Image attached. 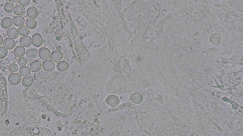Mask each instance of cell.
I'll list each match as a JSON object with an SVG mask.
<instances>
[{
  "mask_svg": "<svg viewBox=\"0 0 243 136\" xmlns=\"http://www.w3.org/2000/svg\"><path fill=\"white\" fill-rule=\"evenodd\" d=\"M7 81L4 75L0 73V99L4 103V108L7 106Z\"/></svg>",
  "mask_w": 243,
  "mask_h": 136,
  "instance_id": "obj_1",
  "label": "cell"
},
{
  "mask_svg": "<svg viewBox=\"0 0 243 136\" xmlns=\"http://www.w3.org/2000/svg\"><path fill=\"white\" fill-rule=\"evenodd\" d=\"M22 80V76L19 73H12L8 77V81L12 85H17L20 83Z\"/></svg>",
  "mask_w": 243,
  "mask_h": 136,
  "instance_id": "obj_2",
  "label": "cell"
},
{
  "mask_svg": "<svg viewBox=\"0 0 243 136\" xmlns=\"http://www.w3.org/2000/svg\"><path fill=\"white\" fill-rule=\"evenodd\" d=\"M32 43L36 47H40L43 43V38L39 33H36L32 37Z\"/></svg>",
  "mask_w": 243,
  "mask_h": 136,
  "instance_id": "obj_3",
  "label": "cell"
},
{
  "mask_svg": "<svg viewBox=\"0 0 243 136\" xmlns=\"http://www.w3.org/2000/svg\"><path fill=\"white\" fill-rule=\"evenodd\" d=\"M20 44L23 47H30L32 44V38L28 36H23L20 39Z\"/></svg>",
  "mask_w": 243,
  "mask_h": 136,
  "instance_id": "obj_4",
  "label": "cell"
},
{
  "mask_svg": "<svg viewBox=\"0 0 243 136\" xmlns=\"http://www.w3.org/2000/svg\"><path fill=\"white\" fill-rule=\"evenodd\" d=\"M106 103L110 106L115 107L119 103L120 100L118 97L112 95L109 96L107 98Z\"/></svg>",
  "mask_w": 243,
  "mask_h": 136,
  "instance_id": "obj_5",
  "label": "cell"
},
{
  "mask_svg": "<svg viewBox=\"0 0 243 136\" xmlns=\"http://www.w3.org/2000/svg\"><path fill=\"white\" fill-rule=\"evenodd\" d=\"M42 67L44 70L46 71H51L54 70L55 65L52 61L47 60L43 62Z\"/></svg>",
  "mask_w": 243,
  "mask_h": 136,
  "instance_id": "obj_6",
  "label": "cell"
},
{
  "mask_svg": "<svg viewBox=\"0 0 243 136\" xmlns=\"http://www.w3.org/2000/svg\"><path fill=\"white\" fill-rule=\"evenodd\" d=\"M3 45L7 49H13L16 45V42L11 38H5L3 42Z\"/></svg>",
  "mask_w": 243,
  "mask_h": 136,
  "instance_id": "obj_7",
  "label": "cell"
},
{
  "mask_svg": "<svg viewBox=\"0 0 243 136\" xmlns=\"http://www.w3.org/2000/svg\"><path fill=\"white\" fill-rule=\"evenodd\" d=\"M39 55L42 60H47L50 57V52L48 49L43 47L39 50Z\"/></svg>",
  "mask_w": 243,
  "mask_h": 136,
  "instance_id": "obj_8",
  "label": "cell"
},
{
  "mask_svg": "<svg viewBox=\"0 0 243 136\" xmlns=\"http://www.w3.org/2000/svg\"><path fill=\"white\" fill-rule=\"evenodd\" d=\"M13 19L10 17H6L1 21L2 27L5 29L10 28L13 26Z\"/></svg>",
  "mask_w": 243,
  "mask_h": 136,
  "instance_id": "obj_9",
  "label": "cell"
},
{
  "mask_svg": "<svg viewBox=\"0 0 243 136\" xmlns=\"http://www.w3.org/2000/svg\"><path fill=\"white\" fill-rule=\"evenodd\" d=\"M27 14L28 18L32 19H35L38 16V11L35 7H31L28 8L27 10Z\"/></svg>",
  "mask_w": 243,
  "mask_h": 136,
  "instance_id": "obj_10",
  "label": "cell"
},
{
  "mask_svg": "<svg viewBox=\"0 0 243 136\" xmlns=\"http://www.w3.org/2000/svg\"><path fill=\"white\" fill-rule=\"evenodd\" d=\"M63 54L60 51H55L51 54L50 58L52 61L55 62H59L63 58Z\"/></svg>",
  "mask_w": 243,
  "mask_h": 136,
  "instance_id": "obj_11",
  "label": "cell"
},
{
  "mask_svg": "<svg viewBox=\"0 0 243 136\" xmlns=\"http://www.w3.org/2000/svg\"><path fill=\"white\" fill-rule=\"evenodd\" d=\"M41 68V64L39 61L35 60L30 64V69L33 72H39Z\"/></svg>",
  "mask_w": 243,
  "mask_h": 136,
  "instance_id": "obj_12",
  "label": "cell"
},
{
  "mask_svg": "<svg viewBox=\"0 0 243 136\" xmlns=\"http://www.w3.org/2000/svg\"><path fill=\"white\" fill-rule=\"evenodd\" d=\"M14 54L17 57H21L23 56L25 54L26 50L24 47L22 46H18L14 50Z\"/></svg>",
  "mask_w": 243,
  "mask_h": 136,
  "instance_id": "obj_13",
  "label": "cell"
},
{
  "mask_svg": "<svg viewBox=\"0 0 243 136\" xmlns=\"http://www.w3.org/2000/svg\"><path fill=\"white\" fill-rule=\"evenodd\" d=\"M33 78L32 76H27L23 78L22 80V84L25 88H28L32 86L33 84Z\"/></svg>",
  "mask_w": 243,
  "mask_h": 136,
  "instance_id": "obj_14",
  "label": "cell"
},
{
  "mask_svg": "<svg viewBox=\"0 0 243 136\" xmlns=\"http://www.w3.org/2000/svg\"><path fill=\"white\" fill-rule=\"evenodd\" d=\"M7 34L10 38L15 39L18 37V31L14 27H11L7 30Z\"/></svg>",
  "mask_w": 243,
  "mask_h": 136,
  "instance_id": "obj_15",
  "label": "cell"
},
{
  "mask_svg": "<svg viewBox=\"0 0 243 136\" xmlns=\"http://www.w3.org/2000/svg\"><path fill=\"white\" fill-rule=\"evenodd\" d=\"M13 23H14V25L17 27H21L24 25V23H25V19L22 16H16L14 18Z\"/></svg>",
  "mask_w": 243,
  "mask_h": 136,
  "instance_id": "obj_16",
  "label": "cell"
},
{
  "mask_svg": "<svg viewBox=\"0 0 243 136\" xmlns=\"http://www.w3.org/2000/svg\"><path fill=\"white\" fill-rule=\"evenodd\" d=\"M14 13L18 16H23L26 13V10L24 7L21 5H16L14 8Z\"/></svg>",
  "mask_w": 243,
  "mask_h": 136,
  "instance_id": "obj_17",
  "label": "cell"
},
{
  "mask_svg": "<svg viewBox=\"0 0 243 136\" xmlns=\"http://www.w3.org/2000/svg\"><path fill=\"white\" fill-rule=\"evenodd\" d=\"M19 73L22 77H25L31 74V70L28 67L23 66L20 68Z\"/></svg>",
  "mask_w": 243,
  "mask_h": 136,
  "instance_id": "obj_18",
  "label": "cell"
},
{
  "mask_svg": "<svg viewBox=\"0 0 243 136\" xmlns=\"http://www.w3.org/2000/svg\"><path fill=\"white\" fill-rule=\"evenodd\" d=\"M18 33L20 35L22 36H26L29 35L30 33V29L26 26L22 25L20 27L18 28Z\"/></svg>",
  "mask_w": 243,
  "mask_h": 136,
  "instance_id": "obj_19",
  "label": "cell"
},
{
  "mask_svg": "<svg viewBox=\"0 0 243 136\" xmlns=\"http://www.w3.org/2000/svg\"><path fill=\"white\" fill-rule=\"evenodd\" d=\"M26 25L27 27L31 29H34L36 27L37 22L35 19H27L26 22Z\"/></svg>",
  "mask_w": 243,
  "mask_h": 136,
  "instance_id": "obj_20",
  "label": "cell"
},
{
  "mask_svg": "<svg viewBox=\"0 0 243 136\" xmlns=\"http://www.w3.org/2000/svg\"><path fill=\"white\" fill-rule=\"evenodd\" d=\"M38 54V51L36 49H31L27 51L26 56L30 59H33L36 57Z\"/></svg>",
  "mask_w": 243,
  "mask_h": 136,
  "instance_id": "obj_21",
  "label": "cell"
},
{
  "mask_svg": "<svg viewBox=\"0 0 243 136\" xmlns=\"http://www.w3.org/2000/svg\"><path fill=\"white\" fill-rule=\"evenodd\" d=\"M57 69L61 71H65L68 69L69 65L68 63L66 62H59L57 65Z\"/></svg>",
  "mask_w": 243,
  "mask_h": 136,
  "instance_id": "obj_22",
  "label": "cell"
},
{
  "mask_svg": "<svg viewBox=\"0 0 243 136\" xmlns=\"http://www.w3.org/2000/svg\"><path fill=\"white\" fill-rule=\"evenodd\" d=\"M14 5L10 2H6L4 5V10L5 11L8 13H12L14 10Z\"/></svg>",
  "mask_w": 243,
  "mask_h": 136,
  "instance_id": "obj_23",
  "label": "cell"
},
{
  "mask_svg": "<svg viewBox=\"0 0 243 136\" xmlns=\"http://www.w3.org/2000/svg\"><path fill=\"white\" fill-rule=\"evenodd\" d=\"M8 53L7 49L4 46H0V59H3L8 54Z\"/></svg>",
  "mask_w": 243,
  "mask_h": 136,
  "instance_id": "obj_24",
  "label": "cell"
},
{
  "mask_svg": "<svg viewBox=\"0 0 243 136\" xmlns=\"http://www.w3.org/2000/svg\"><path fill=\"white\" fill-rule=\"evenodd\" d=\"M18 66L15 63H11L9 67V71L10 73H15L18 71Z\"/></svg>",
  "mask_w": 243,
  "mask_h": 136,
  "instance_id": "obj_25",
  "label": "cell"
},
{
  "mask_svg": "<svg viewBox=\"0 0 243 136\" xmlns=\"http://www.w3.org/2000/svg\"><path fill=\"white\" fill-rule=\"evenodd\" d=\"M18 63L19 65L21 66H25L26 65L27 63V59L25 57H21L19 59L18 62Z\"/></svg>",
  "mask_w": 243,
  "mask_h": 136,
  "instance_id": "obj_26",
  "label": "cell"
},
{
  "mask_svg": "<svg viewBox=\"0 0 243 136\" xmlns=\"http://www.w3.org/2000/svg\"><path fill=\"white\" fill-rule=\"evenodd\" d=\"M31 0H18V3L23 7H27L30 5Z\"/></svg>",
  "mask_w": 243,
  "mask_h": 136,
  "instance_id": "obj_27",
  "label": "cell"
},
{
  "mask_svg": "<svg viewBox=\"0 0 243 136\" xmlns=\"http://www.w3.org/2000/svg\"><path fill=\"white\" fill-rule=\"evenodd\" d=\"M3 42H4V38L1 35H0V46L2 45Z\"/></svg>",
  "mask_w": 243,
  "mask_h": 136,
  "instance_id": "obj_28",
  "label": "cell"
},
{
  "mask_svg": "<svg viewBox=\"0 0 243 136\" xmlns=\"http://www.w3.org/2000/svg\"><path fill=\"white\" fill-rule=\"evenodd\" d=\"M8 1L11 3H14V2H16L18 0H8Z\"/></svg>",
  "mask_w": 243,
  "mask_h": 136,
  "instance_id": "obj_29",
  "label": "cell"
}]
</instances>
